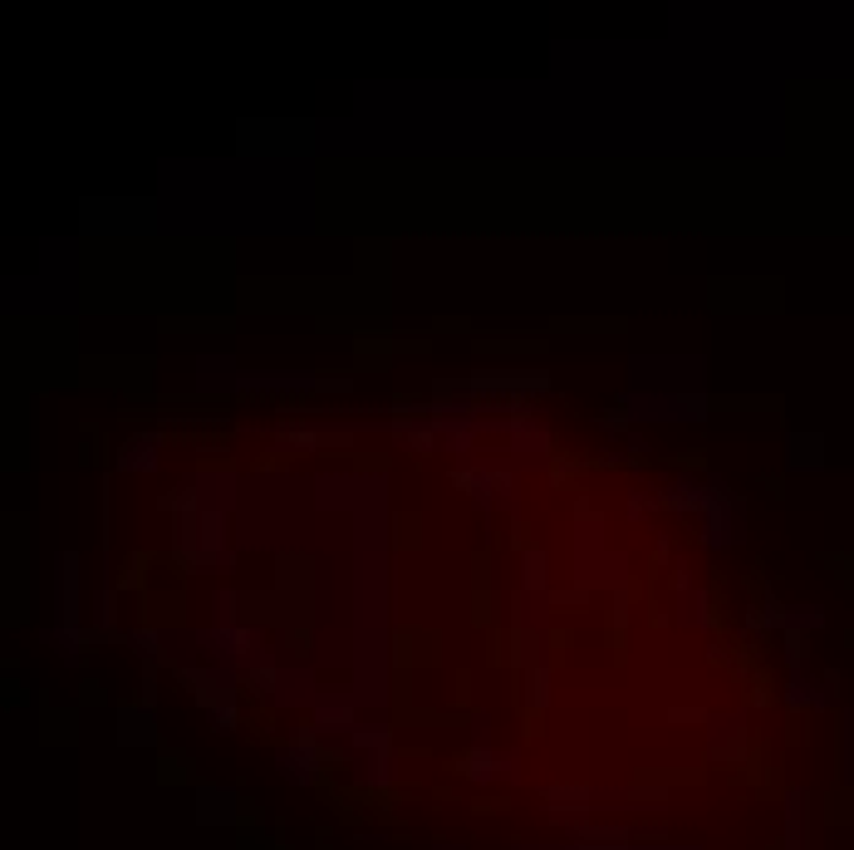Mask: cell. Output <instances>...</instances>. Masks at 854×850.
I'll return each instance as SVG.
<instances>
[{"label": "cell", "mask_w": 854, "mask_h": 850, "mask_svg": "<svg viewBox=\"0 0 854 850\" xmlns=\"http://www.w3.org/2000/svg\"><path fill=\"white\" fill-rule=\"evenodd\" d=\"M167 668L187 684V694L197 698V708L207 713V723L216 733H236V723H241V694H236L231 668H222V664H167Z\"/></svg>", "instance_id": "obj_1"}, {"label": "cell", "mask_w": 854, "mask_h": 850, "mask_svg": "<svg viewBox=\"0 0 854 850\" xmlns=\"http://www.w3.org/2000/svg\"><path fill=\"white\" fill-rule=\"evenodd\" d=\"M197 644H202V654H212L222 668H231V664H250L260 654V634L256 625H216L207 634H197Z\"/></svg>", "instance_id": "obj_2"}, {"label": "cell", "mask_w": 854, "mask_h": 850, "mask_svg": "<svg viewBox=\"0 0 854 850\" xmlns=\"http://www.w3.org/2000/svg\"><path fill=\"white\" fill-rule=\"evenodd\" d=\"M157 718L153 708H138V703H123L119 708V743L123 747H157Z\"/></svg>", "instance_id": "obj_3"}, {"label": "cell", "mask_w": 854, "mask_h": 850, "mask_svg": "<svg viewBox=\"0 0 854 850\" xmlns=\"http://www.w3.org/2000/svg\"><path fill=\"white\" fill-rule=\"evenodd\" d=\"M462 772L472 781H511L516 777V757L511 752H492V747H472V752L462 757Z\"/></svg>", "instance_id": "obj_4"}, {"label": "cell", "mask_w": 854, "mask_h": 850, "mask_svg": "<svg viewBox=\"0 0 854 850\" xmlns=\"http://www.w3.org/2000/svg\"><path fill=\"white\" fill-rule=\"evenodd\" d=\"M60 581H54V591H60V625H74L79 629V551H60Z\"/></svg>", "instance_id": "obj_5"}, {"label": "cell", "mask_w": 854, "mask_h": 850, "mask_svg": "<svg viewBox=\"0 0 854 850\" xmlns=\"http://www.w3.org/2000/svg\"><path fill=\"white\" fill-rule=\"evenodd\" d=\"M236 807H241V797H236V791H226V787H197V821L202 826H231L236 821V816H241V811H236Z\"/></svg>", "instance_id": "obj_6"}, {"label": "cell", "mask_w": 854, "mask_h": 850, "mask_svg": "<svg viewBox=\"0 0 854 850\" xmlns=\"http://www.w3.org/2000/svg\"><path fill=\"white\" fill-rule=\"evenodd\" d=\"M315 728H320V733H354V728H359L354 698L320 694V698H315Z\"/></svg>", "instance_id": "obj_7"}, {"label": "cell", "mask_w": 854, "mask_h": 850, "mask_svg": "<svg viewBox=\"0 0 854 850\" xmlns=\"http://www.w3.org/2000/svg\"><path fill=\"white\" fill-rule=\"evenodd\" d=\"M119 468L123 472H138V468L153 472L157 468V438H133V443L119 452Z\"/></svg>", "instance_id": "obj_8"}, {"label": "cell", "mask_w": 854, "mask_h": 850, "mask_svg": "<svg viewBox=\"0 0 854 850\" xmlns=\"http://www.w3.org/2000/svg\"><path fill=\"white\" fill-rule=\"evenodd\" d=\"M44 639L54 644V649L64 654V664H79V644H84V634H79L74 625H60V629H50Z\"/></svg>", "instance_id": "obj_9"}, {"label": "cell", "mask_w": 854, "mask_h": 850, "mask_svg": "<svg viewBox=\"0 0 854 850\" xmlns=\"http://www.w3.org/2000/svg\"><path fill=\"white\" fill-rule=\"evenodd\" d=\"M820 462V438H791V468H815Z\"/></svg>", "instance_id": "obj_10"}, {"label": "cell", "mask_w": 854, "mask_h": 850, "mask_svg": "<svg viewBox=\"0 0 854 850\" xmlns=\"http://www.w3.org/2000/svg\"><path fill=\"white\" fill-rule=\"evenodd\" d=\"M526 585L531 591H545V555L541 551H526Z\"/></svg>", "instance_id": "obj_11"}]
</instances>
